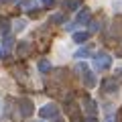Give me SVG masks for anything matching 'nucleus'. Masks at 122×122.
Here are the masks:
<instances>
[{
  "mask_svg": "<svg viewBox=\"0 0 122 122\" xmlns=\"http://www.w3.org/2000/svg\"><path fill=\"white\" fill-rule=\"evenodd\" d=\"M110 65H112V57L108 53H98L94 57V69L96 71H106L110 69Z\"/></svg>",
  "mask_w": 122,
  "mask_h": 122,
  "instance_id": "nucleus-1",
  "label": "nucleus"
},
{
  "mask_svg": "<svg viewBox=\"0 0 122 122\" xmlns=\"http://www.w3.org/2000/svg\"><path fill=\"white\" fill-rule=\"evenodd\" d=\"M18 110H20L22 118H30L33 116V100L30 98H20L18 100Z\"/></svg>",
  "mask_w": 122,
  "mask_h": 122,
  "instance_id": "nucleus-2",
  "label": "nucleus"
},
{
  "mask_svg": "<svg viewBox=\"0 0 122 122\" xmlns=\"http://www.w3.org/2000/svg\"><path fill=\"white\" fill-rule=\"evenodd\" d=\"M57 114H59V108H57L55 104H45L43 108L39 110V116L45 118V120H47V118H57Z\"/></svg>",
  "mask_w": 122,
  "mask_h": 122,
  "instance_id": "nucleus-3",
  "label": "nucleus"
},
{
  "mask_svg": "<svg viewBox=\"0 0 122 122\" xmlns=\"http://www.w3.org/2000/svg\"><path fill=\"white\" fill-rule=\"evenodd\" d=\"M77 69H79V71H83V73H81V77H83V83H86V87H94V86H96L94 73H92V71L87 69V65H86V63H81V65H79Z\"/></svg>",
  "mask_w": 122,
  "mask_h": 122,
  "instance_id": "nucleus-4",
  "label": "nucleus"
},
{
  "mask_svg": "<svg viewBox=\"0 0 122 122\" xmlns=\"http://www.w3.org/2000/svg\"><path fill=\"white\" fill-rule=\"evenodd\" d=\"M83 104H86L83 108H86V112L90 114V116H94V114L98 112V104L92 100V98H83Z\"/></svg>",
  "mask_w": 122,
  "mask_h": 122,
  "instance_id": "nucleus-5",
  "label": "nucleus"
},
{
  "mask_svg": "<svg viewBox=\"0 0 122 122\" xmlns=\"http://www.w3.org/2000/svg\"><path fill=\"white\" fill-rule=\"evenodd\" d=\"M29 51H30V43H26V41H20V43L16 45V55L18 57H25Z\"/></svg>",
  "mask_w": 122,
  "mask_h": 122,
  "instance_id": "nucleus-6",
  "label": "nucleus"
},
{
  "mask_svg": "<svg viewBox=\"0 0 122 122\" xmlns=\"http://www.w3.org/2000/svg\"><path fill=\"white\" fill-rule=\"evenodd\" d=\"M90 16H92V14H90V10H87V8H83L81 12L77 14V18H75V25H86V22H90Z\"/></svg>",
  "mask_w": 122,
  "mask_h": 122,
  "instance_id": "nucleus-7",
  "label": "nucleus"
},
{
  "mask_svg": "<svg viewBox=\"0 0 122 122\" xmlns=\"http://www.w3.org/2000/svg\"><path fill=\"white\" fill-rule=\"evenodd\" d=\"M90 39V30H79V33H73V41L75 43H86V41Z\"/></svg>",
  "mask_w": 122,
  "mask_h": 122,
  "instance_id": "nucleus-8",
  "label": "nucleus"
},
{
  "mask_svg": "<svg viewBox=\"0 0 122 122\" xmlns=\"http://www.w3.org/2000/svg\"><path fill=\"white\" fill-rule=\"evenodd\" d=\"M102 87H104V92L112 94V92H116V90H118V81H114V79H106V81L102 83Z\"/></svg>",
  "mask_w": 122,
  "mask_h": 122,
  "instance_id": "nucleus-9",
  "label": "nucleus"
},
{
  "mask_svg": "<svg viewBox=\"0 0 122 122\" xmlns=\"http://www.w3.org/2000/svg\"><path fill=\"white\" fill-rule=\"evenodd\" d=\"M8 29H10V20L8 18H0V33L8 35Z\"/></svg>",
  "mask_w": 122,
  "mask_h": 122,
  "instance_id": "nucleus-10",
  "label": "nucleus"
},
{
  "mask_svg": "<svg viewBox=\"0 0 122 122\" xmlns=\"http://www.w3.org/2000/svg\"><path fill=\"white\" fill-rule=\"evenodd\" d=\"M37 67H39V71H41V73H47V71L51 69V63H49L47 59H41V61H39V65H37Z\"/></svg>",
  "mask_w": 122,
  "mask_h": 122,
  "instance_id": "nucleus-11",
  "label": "nucleus"
},
{
  "mask_svg": "<svg viewBox=\"0 0 122 122\" xmlns=\"http://www.w3.org/2000/svg\"><path fill=\"white\" fill-rule=\"evenodd\" d=\"M90 53H92V51H90V47H81L79 51H75V55H73V57H75V59H83V57H87Z\"/></svg>",
  "mask_w": 122,
  "mask_h": 122,
  "instance_id": "nucleus-12",
  "label": "nucleus"
},
{
  "mask_svg": "<svg viewBox=\"0 0 122 122\" xmlns=\"http://www.w3.org/2000/svg\"><path fill=\"white\" fill-rule=\"evenodd\" d=\"M35 6H37L35 0H22V2H20V8H22V10H33Z\"/></svg>",
  "mask_w": 122,
  "mask_h": 122,
  "instance_id": "nucleus-13",
  "label": "nucleus"
},
{
  "mask_svg": "<svg viewBox=\"0 0 122 122\" xmlns=\"http://www.w3.org/2000/svg\"><path fill=\"white\" fill-rule=\"evenodd\" d=\"M79 6H81L79 0H67V2H65V8H67V10H77Z\"/></svg>",
  "mask_w": 122,
  "mask_h": 122,
  "instance_id": "nucleus-14",
  "label": "nucleus"
},
{
  "mask_svg": "<svg viewBox=\"0 0 122 122\" xmlns=\"http://www.w3.org/2000/svg\"><path fill=\"white\" fill-rule=\"evenodd\" d=\"M25 26H26V22H25V20H16V22H14V30H16V33L25 30Z\"/></svg>",
  "mask_w": 122,
  "mask_h": 122,
  "instance_id": "nucleus-15",
  "label": "nucleus"
},
{
  "mask_svg": "<svg viewBox=\"0 0 122 122\" xmlns=\"http://www.w3.org/2000/svg\"><path fill=\"white\" fill-rule=\"evenodd\" d=\"M100 29H102L100 22H96V20H92V22H90V33H96V30H100Z\"/></svg>",
  "mask_w": 122,
  "mask_h": 122,
  "instance_id": "nucleus-16",
  "label": "nucleus"
},
{
  "mask_svg": "<svg viewBox=\"0 0 122 122\" xmlns=\"http://www.w3.org/2000/svg\"><path fill=\"white\" fill-rule=\"evenodd\" d=\"M63 20V14H53L51 16V22H61Z\"/></svg>",
  "mask_w": 122,
  "mask_h": 122,
  "instance_id": "nucleus-17",
  "label": "nucleus"
},
{
  "mask_svg": "<svg viewBox=\"0 0 122 122\" xmlns=\"http://www.w3.org/2000/svg\"><path fill=\"white\" fill-rule=\"evenodd\" d=\"M10 45H12V37L6 35V37H4V47H10Z\"/></svg>",
  "mask_w": 122,
  "mask_h": 122,
  "instance_id": "nucleus-18",
  "label": "nucleus"
},
{
  "mask_svg": "<svg viewBox=\"0 0 122 122\" xmlns=\"http://www.w3.org/2000/svg\"><path fill=\"white\" fill-rule=\"evenodd\" d=\"M86 122H98V120H96V116H87V120H86Z\"/></svg>",
  "mask_w": 122,
  "mask_h": 122,
  "instance_id": "nucleus-19",
  "label": "nucleus"
},
{
  "mask_svg": "<svg viewBox=\"0 0 122 122\" xmlns=\"http://www.w3.org/2000/svg\"><path fill=\"white\" fill-rule=\"evenodd\" d=\"M43 4H53V0H41Z\"/></svg>",
  "mask_w": 122,
  "mask_h": 122,
  "instance_id": "nucleus-20",
  "label": "nucleus"
},
{
  "mask_svg": "<svg viewBox=\"0 0 122 122\" xmlns=\"http://www.w3.org/2000/svg\"><path fill=\"white\" fill-rule=\"evenodd\" d=\"M2 55H4V49H2V47H0V57H2Z\"/></svg>",
  "mask_w": 122,
  "mask_h": 122,
  "instance_id": "nucleus-21",
  "label": "nucleus"
}]
</instances>
